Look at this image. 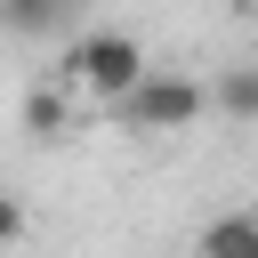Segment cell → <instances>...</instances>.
Masks as SVG:
<instances>
[{
  "label": "cell",
  "instance_id": "obj_3",
  "mask_svg": "<svg viewBox=\"0 0 258 258\" xmlns=\"http://www.w3.org/2000/svg\"><path fill=\"white\" fill-rule=\"evenodd\" d=\"M194 258H258V210H226L194 234Z\"/></svg>",
  "mask_w": 258,
  "mask_h": 258
},
{
  "label": "cell",
  "instance_id": "obj_5",
  "mask_svg": "<svg viewBox=\"0 0 258 258\" xmlns=\"http://www.w3.org/2000/svg\"><path fill=\"white\" fill-rule=\"evenodd\" d=\"M64 8H73V0H0V32H24V40H32V32H56Z\"/></svg>",
  "mask_w": 258,
  "mask_h": 258
},
{
  "label": "cell",
  "instance_id": "obj_1",
  "mask_svg": "<svg viewBox=\"0 0 258 258\" xmlns=\"http://www.w3.org/2000/svg\"><path fill=\"white\" fill-rule=\"evenodd\" d=\"M145 73H153V64H145V48H137L129 32H81V40H64L56 89H64V97H97V105H113V97H129Z\"/></svg>",
  "mask_w": 258,
  "mask_h": 258
},
{
  "label": "cell",
  "instance_id": "obj_2",
  "mask_svg": "<svg viewBox=\"0 0 258 258\" xmlns=\"http://www.w3.org/2000/svg\"><path fill=\"white\" fill-rule=\"evenodd\" d=\"M121 129H137V137H177V129H194L202 113H210V89L194 81V73H145L129 97H113L105 105Z\"/></svg>",
  "mask_w": 258,
  "mask_h": 258
},
{
  "label": "cell",
  "instance_id": "obj_7",
  "mask_svg": "<svg viewBox=\"0 0 258 258\" xmlns=\"http://www.w3.org/2000/svg\"><path fill=\"white\" fill-rule=\"evenodd\" d=\"M8 242H24V202H16V194H0V250H8Z\"/></svg>",
  "mask_w": 258,
  "mask_h": 258
},
{
  "label": "cell",
  "instance_id": "obj_6",
  "mask_svg": "<svg viewBox=\"0 0 258 258\" xmlns=\"http://www.w3.org/2000/svg\"><path fill=\"white\" fill-rule=\"evenodd\" d=\"M210 105H218V113H234V121H258V64H234V73L210 89Z\"/></svg>",
  "mask_w": 258,
  "mask_h": 258
},
{
  "label": "cell",
  "instance_id": "obj_4",
  "mask_svg": "<svg viewBox=\"0 0 258 258\" xmlns=\"http://www.w3.org/2000/svg\"><path fill=\"white\" fill-rule=\"evenodd\" d=\"M16 129H24L32 145H56V137L73 129V97H64L56 81H48V89H32V97H24V113H16Z\"/></svg>",
  "mask_w": 258,
  "mask_h": 258
}]
</instances>
